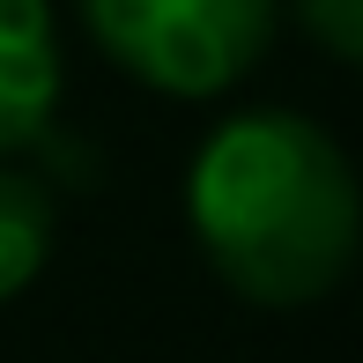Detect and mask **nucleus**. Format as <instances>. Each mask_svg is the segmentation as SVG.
<instances>
[{
	"instance_id": "obj_1",
	"label": "nucleus",
	"mask_w": 363,
	"mask_h": 363,
	"mask_svg": "<svg viewBox=\"0 0 363 363\" xmlns=\"http://www.w3.org/2000/svg\"><path fill=\"white\" fill-rule=\"evenodd\" d=\"M186 223L223 289L259 311H296L356 267L363 186L319 119L259 104L201 141L186 171Z\"/></svg>"
},
{
	"instance_id": "obj_2",
	"label": "nucleus",
	"mask_w": 363,
	"mask_h": 363,
	"mask_svg": "<svg viewBox=\"0 0 363 363\" xmlns=\"http://www.w3.org/2000/svg\"><path fill=\"white\" fill-rule=\"evenodd\" d=\"M96 52L163 96H223L274 45V0H82Z\"/></svg>"
},
{
	"instance_id": "obj_3",
	"label": "nucleus",
	"mask_w": 363,
	"mask_h": 363,
	"mask_svg": "<svg viewBox=\"0 0 363 363\" xmlns=\"http://www.w3.org/2000/svg\"><path fill=\"white\" fill-rule=\"evenodd\" d=\"M60 23L52 0H0V156L45 141L60 111Z\"/></svg>"
},
{
	"instance_id": "obj_4",
	"label": "nucleus",
	"mask_w": 363,
	"mask_h": 363,
	"mask_svg": "<svg viewBox=\"0 0 363 363\" xmlns=\"http://www.w3.org/2000/svg\"><path fill=\"white\" fill-rule=\"evenodd\" d=\"M52 238H60V216H52L45 178L0 171V304H8V296H23V289L45 274Z\"/></svg>"
},
{
	"instance_id": "obj_5",
	"label": "nucleus",
	"mask_w": 363,
	"mask_h": 363,
	"mask_svg": "<svg viewBox=\"0 0 363 363\" xmlns=\"http://www.w3.org/2000/svg\"><path fill=\"white\" fill-rule=\"evenodd\" d=\"M289 15H296V30H304L319 52L363 67V0H289Z\"/></svg>"
}]
</instances>
